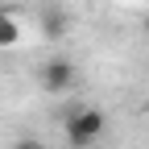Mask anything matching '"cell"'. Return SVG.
Listing matches in <instances>:
<instances>
[{
	"mask_svg": "<svg viewBox=\"0 0 149 149\" xmlns=\"http://www.w3.org/2000/svg\"><path fill=\"white\" fill-rule=\"evenodd\" d=\"M21 42V25L13 17V4H0V50H13Z\"/></svg>",
	"mask_w": 149,
	"mask_h": 149,
	"instance_id": "cell-4",
	"label": "cell"
},
{
	"mask_svg": "<svg viewBox=\"0 0 149 149\" xmlns=\"http://www.w3.org/2000/svg\"><path fill=\"white\" fill-rule=\"evenodd\" d=\"M37 21H42V33H46V37H62L66 25H70V17H66V8H58V4H42Z\"/></svg>",
	"mask_w": 149,
	"mask_h": 149,
	"instance_id": "cell-3",
	"label": "cell"
},
{
	"mask_svg": "<svg viewBox=\"0 0 149 149\" xmlns=\"http://www.w3.org/2000/svg\"><path fill=\"white\" fill-rule=\"evenodd\" d=\"M104 133H108V116H104L100 108H74L70 120H66V145H70V149L100 145Z\"/></svg>",
	"mask_w": 149,
	"mask_h": 149,
	"instance_id": "cell-1",
	"label": "cell"
},
{
	"mask_svg": "<svg viewBox=\"0 0 149 149\" xmlns=\"http://www.w3.org/2000/svg\"><path fill=\"white\" fill-rule=\"evenodd\" d=\"M37 83H42L46 95H66V91H74V83H79V66L70 58H50L37 70Z\"/></svg>",
	"mask_w": 149,
	"mask_h": 149,
	"instance_id": "cell-2",
	"label": "cell"
},
{
	"mask_svg": "<svg viewBox=\"0 0 149 149\" xmlns=\"http://www.w3.org/2000/svg\"><path fill=\"white\" fill-rule=\"evenodd\" d=\"M13 149H46V141H42V137H33V133H21V137L13 141Z\"/></svg>",
	"mask_w": 149,
	"mask_h": 149,
	"instance_id": "cell-5",
	"label": "cell"
}]
</instances>
